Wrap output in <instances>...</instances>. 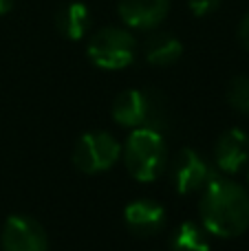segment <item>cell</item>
Masks as SVG:
<instances>
[{"label":"cell","instance_id":"18","mask_svg":"<svg viewBox=\"0 0 249 251\" xmlns=\"http://www.w3.org/2000/svg\"><path fill=\"white\" fill-rule=\"evenodd\" d=\"M247 178H249V174H247Z\"/></svg>","mask_w":249,"mask_h":251},{"label":"cell","instance_id":"9","mask_svg":"<svg viewBox=\"0 0 249 251\" xmlns=\"http://www.w3.org/2000/svg\"><path fill=\"white\" fill-rule=\"evenodd\" d=\"M124 223L130 234L150 238L157 236L166 225V209L152 199H137L124 209Z\"/></svg>","mask_w":249,"mask_h":251},{"label":"cell","instance_id":"14","mask_svg":"<svg viewBox=\"0 0 249 251\" xmlns=\"http://www.w3.org/2000/svg\"><path fill=\"white\" fill-rule=\"evenodd\" d=\"M227 104L243 115H249V77L238 75L227 86Z\"/></svg>","mask_w":249,"mask_h":251},{"label":"cell","instance_id":"16","mask_svg":"<svg viewBox=\"0 0 249 251\" xmlns=\"http://www.w3.org/2000/svg\"><path fill=\"white\" fill-rule=\"evenodd\" d=\"M238 42H241V47L249 53V13L243 16L241 25H238Z\"/></svg>","mask_w":249,"mask_h":251},{"label":"cell","instance_id":"2","mask_svg":"<svg viewBox=\"0 0 249 251\" xmlns=\"http://www.w3.org/2000/svg\"><path fill=\"white\" fill-rule=\"evenodd\" d=\"M122 159L130 176L139 183H152L168 168L166 139L159 130L132 128L122 146Z\"/></svg>","mask_w":249,"mask_h":251},{"label":"cell","instance_id":"15","mask_svg":"<svg viewBox=\"0 0 249 251\" xmlns=\"http://www.w3.org/2000/svg\"><path fill=\"white\" fill-rule=\"evenodd\" d=\"M188 7H190V11H192V16L205 18L221 7V0H188Z\"/></svg>","mask_w":249,"mask_h":251},{"label":"cell","instance_id":"10","mask_svg":"<svg viewBox=\"0 0 249 251\" xmlns=\"http://www.w3.org/2000/svg\"><path fill=\"white\" fill-rule=\"evenodd\" d=\"M216 168L225 174H236L249 161V134L241 128H229L216 139Z\"/></svg>","mask_w":249,"mask_h":251},{"label":"cell","instance_id":"4","mask_svg":"<svg viewBox=\"0 0 249 251\" xmlns=\"http://www.w3.org/2000/svg\"><path fill=\"white\" fill-rule=\"evenodd\" d=\"M137 40L128 29L104 26L95 31L86 44V55L95 66L104 71L128 69L137 60Z\"/></svg>","mask_w":249,"mask_h":251},{"label":"cell","instance_id":"8","mask_svg":"<svg viewBox=\"0 0 249 251\" xmlns=\"http://www.w3.org/2000/svg\"><path fill=\"white\" fill-rule=\"evenodd\" d=\"M170 0H117L122 22L137 31H152L166 20Z\"/></svg>","mask_w":249,"mask_h":251},{"label":"cell","instance_id":"6","mask_svg":"<svg viewBox=\"0 0 249 251\" xmlns=\"http://www.w3.org/2000/svg\"><path fill=\"white\" fill-rule=\"evenodd\" d=\"M172 185L179 194L190 196L201 192L207 183L214 178L212 165L192 148H183L170 163Z\"/></svg>","mask_w":249,"mask_h":251},{"label":"cell","instance_id":"12","mask_svg":"<svg viewBox=\"0 0 249 251\" xmlns=\"http://www.w3.org/2000/svg\"><path fill=\"white\" fill-rule=\"evenodd\" d=\"M144 55L152 66H172L183 55V44L172 33H154L146 40Z\"/></svg>","mask_w":249,"mask_h":251},{"label":"cell","instance_id":"13","mask_svg":"<svg viewBox=\"0 0 249 251\" xmlns=\"http://www.w3.org/2000/svg\"><path fill=\"white\" fill-rule=\"evenodd\" d=\"M207 229L201 223L185 221L174 229L170 240V251H210V238Z\"/></svg>","mask_w":249,"mask_h":251},{"label":"cell","instance_id":"11","mask_svg":"<svg viewBox=\"0 0 249 251\" xmlns=\"http://www.w3.org/2000/svg\"><path fill=\"white\" fill-rule=\"evenodd\" d=\"M55 26L66 40H77L86 38L88 29H91V11L84 2H66L55 13Z\"/></svg>","mask_w":249,"mask_h":251},{"label":"cell","instance_id":"7","mask_svg":"<svg viewBox=\"0 0 249 251\" xmlns=\"http://www.w3.org/2000/svg\"><path fill=\"white\" fill-rule=\"evenodd\" d=\"M2 251H49V238L44 227L35 218L13 214L2 227Z\"/></svg>","mask_w":249,"mask_h":251},{"label":"cell","instance_id":"17","mask_svg":"<svg viewBox=\"0 0 249 251\" xmlns=\"http://www.w3.org/2000/svg\"><path fill=\"white\" fill-rule=\"evenodd\" d=\"M13 4H16V0H0V16H4V13L11 11Z\"/></svg>","mask_w":249,"mask_h":251},{"label":"cell","instance_id":"1","mask_svg":"<svg viewBox=\"0 0 249 251\" xmlns=\"http://www.w3.org/2000/svg\"><path fill=\"white\" fill-rule=\"evenodd\" d=\"M199 218L207 234L236 238L249 229V192L243 185L214 174L201 190Z\"/></svg>","mask_w":249,"mask_h":251},{"label":"cell","instance_id":"3","mask_svg":"<svg viewBox=\"0 0 249 251\" xmlns=\"http://www.w3.org/2000/svg\"><path fill=\"white\" fill-rule=\"evenodd\" d=\"M113 119L122 128H152L161 132L168 126V106L159 91L128 88L115 97Z\"/></svg>","mask_w":249,"mask_h":251},{"label":"cell","instance_id":"5","mask_svg":"<svg viewBox=\"0 0 249 251\" xmlns=\"http://www.w3.org/2000/svg\"><path fill=\"white\" fill-rule=\"evenodd\" d=\"M122 159V143L104 130H93L77 139L73 163L84 174H101Z\"/></svg>","mask_w":249,"mask_h":251}]
</instances>
